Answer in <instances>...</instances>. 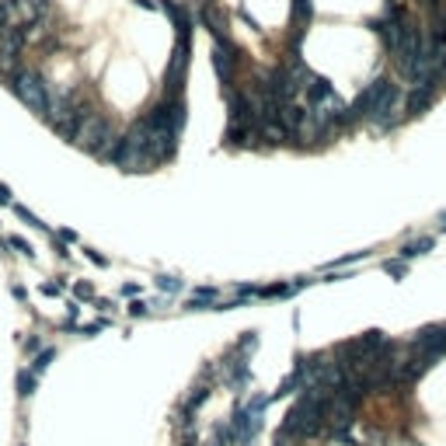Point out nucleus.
Returning <instances> with one entry per match:
<instances>
[{
	"label": "nucleus",
	"instance_id": "1",
	"mask_svg": "<svg viewBox=\"0 0 446 446\" xmlns=\"http://www.w3.org/2000/svg\"><path fill=\"white\" fill-rule=\"evenodd\" d=\"M7 81H11V91L35 112V115H49V108H53V94L46 88V81H42V74H35V70H14V74H7Z\"/></svg>",
	"mask_w": 446,
	"mask_h": 446
},
{
	"label": "nucleus",
	"instance_id": "2",
	"mask_svg": "<svg viewBox=\"0 0 446 446\" xmlns=\"http://www.w3.org/2000/svg\"><path fill=\"white\" fill-rule=\"evenodd\" d=\"M262 429V419L258 415H251L244 405H237V412H234V422H230V433H234V440L237 443H251L255 440V433Z\"/></svg>",
	"mask_w": 446,
	"mask_h": 446
},
{
	"label": "nucleus",
	"instance_id": "3",
	"mask_svg": "<svg viewBox=\"0 0 446 446\" xmlns=\"http://www.w3.org/2000/svg\"><path fill=\"white\" fill-rule=\"evenodd\" d=\"M213 67H216V77H220L223 84H230V81H234L237 53H234V46H230V42H216V49H213Z\"/></svg>",
	"mask_w": 446,
	"mask_h": 446
},
{
	"label": "nucleus",
	"instance_id": "4",
	"mask_svg": "<svg viewBox=\"0 0 446 446\" xmlns=\"http://www.w3.org/2000/svg\"><path fill=\"white\" fill-rule=\"evenodd\" d=\"M433 101H436V88H429V84L426 88H412L405 94V112L408 115H422Z\"/></svg>",
	"mask_w": 446,
	"mask_h": 446
},
{
	"label": "nucleus",
	"instance_id": "5",
	"mask_svg": "<svg viewBox=\"0 0 446 446\" xmlns=\"http://www.w3.org/2000/svg\"><path fill=\"white\" fill-rule=\"evenodd\" d=\"M433 248H436V237H419V241H412V244L401 248V258L408 262V258H419V255H426V251H433Z\"/></svg>",
	"mask_w": 446,
	"mask_h": 446
},
{
	"label": "nucleus",
	"instance_id": "6",
	"mask_svg": "<svg viewBox=\"0 0 446 446\" xmlns=\"http://www.w3.org/2000/svg\"><path fill=\"white\" fill-rule=\"evenodd\" d=\"M216 300V289H209V286H199L195 289V296L188 300V310H209V303Z\"/></svg>",
	"mask_w": 446,
	"mask_h": 446
},
{
	"label": "nucleus",
	"instance_id": "7",
	"mask_svg": "<svg viewBox=\"0 0 446 446\" xmlns=\"http://www.w3.org/2000/svg\"><path fill=\"white\" fill-rule=\"evenodd\" d=\"M310 14H314V0H293V25L303 32V25L310 21Z\"/></svg>",
	"mask_w": 446,
	"mask_h": 446
},
{
	"label": "nucleus",
	"instance_id": "8",
	"mask_svg": "<svg viewBox=\"0 0 446 446\" xmlns=\"http://www.w3.org/2000/svg\"><path fill=\"white\" fill-rule=\"evenodd\" d=\"M11 209H14V216H18V220H25L28 227H35V230H49V223H42V220H39V216H35V213H32L28 206H21V202H14Z\"/></svg>",
	"mask_w": 446,
	"mask_h": 446
},
{
	"label": "nucleus",
	"instance_id": "9",
	"mask_svg": "<svg viewBox=\"0 0 446 446\" xmlns=\"http://www.w3.org/2000/svg\"><path fill=\"white\" fill-rule=\"evenodd\" d=\"M154 286H157L161 293H168V296H175V293H181V289H185V282H181V279H175V275H157V279H154Z\"/></svg>",
	"mask_w": 446,
	"mask_h": 446
},
{
	"label": "nucleus",
	"instance_id": "10",
	"mask_svg": "<svg viewBox=\"0 0 446 446\" xmlns=\"http://www.w3.org/2000/svg\"><path fill=\"white\" fill-rule=\"evenodd\" d=\"M227 147H248V126L230 122V129H227Z\"/></svg>",
	"mask_w": 446,
	"mask_h": 446
},
{
	"label": "nucleus",
	"instance_id": "11",
	"mask_svg": "<svg viewBox=\"0 0 446 446\" xmlns=\"http://www.w3.org/2000/svg\"><path fill=\"white\" fill-rule=\"evenodd\" d=\"M18 394L21 398H32L35 394V373L32 369H18Z\"/></svg>",
	"mask_w": 446,
	"mask_h": 446
},
{
	"label": "nucleus",
	"instance_id": "12",
	"mask_svg": "<svg viewBox=\"0 0 446 446\" xmlns=\"http://www.w3.org/2000/svg\"><path fill=\"white\" fill-rule=\"evenodd\" d=\"M53 359H56V349H53V346H49V349H42V353L35 356V362H32V373H35V376H42V373L53 366Z\"/></svg>",
	"mask_w": 446,
	"mask_h": 446
},
{
	"label": "nucleus",
	"instance_id": "13",
	"mask_svg": "<svg viewBox=\"0 0 446 446\" xmlns=\"http://www.w3.org/2000/svg\"><path fill=\"white\" fill-rule=\"evenodd\" d=\"M383 272H387V275H394V279H405V275H408V262H405V258L398 255V258L383 262Z\"/></svg>",
	"mask_w": 446,
	"mask_h": 446
},
{
	"label": "nucleus",
	"instance_id": "14",
	"mask_svg": "<svg viewBox=\"0 0 446 446\" xmlns=\"http://www.w3.org/2000/svg\"><path fill=\"white\" fill-rule=\"evenodd\" d=\"M7 244H11V248H14V251H21V255H28V258H32V255H35V251H32V244H28V241H25V237H7Z\"/></svg>",
	"mask_w": 446,
	"mask_h": 446
},
{
	"label": "nucleus",
	"instance_id": "15",
	"mask_svg": "<svg viewBox=\"0 0 446 446\" xmlns=\"http://www.w3.org/2000/svg\"><path fill=\"white\" fill-rule=\"evenodd\" d=\"M105 328H108V321H91V324H84V328H81V335L94 339V335H98V332H105Z\"/></svg>",
	"mask_w": 446,
	"mask_h": 446
},
{
	"label": "nucleus",
	"instance_id": "16",
	"mask_svg": "<svg viewBox=\"0 0 446 446\" xmlns=\"http://www.w3.org/2000/svg\"><path fill=\"white\" fill-rule=\"evenodd\" d=\"M129 314H133V317H147V303H143V300H133V303H129Z\"/></svg>",
	"mask_w": 446,
	"mask_h": 446
},
{
	"label": "nucleus",
	"instance_id": "17",
	"mask_svg": "<svg viewBox=\"0 0 446 446\" xmlns=\"http://www.w3.org/2000/svg\"><path fill=\"white\" fill-rule=\"evenodd\" d=\"M74 293H77L81 300H91V296H94V289H91L88 282H77V286H74Z\"/></svg>",
	"mask_w": 446,
	"mask_h": 446
},
{
	"label": "nucleus",
	"instance_id": "18",
	"mask_svg": "<svg viewBox=\"0 0 446 446\" xmlns=\"http://www.w3.org/2000/svg\"><path fill=\"white\" fill-rule=\"evenodd\" d=\"M42 293H46V296H60V293H63V286H60V282H46V286H42Z\"/></svg>",
	"mask_w": 446,
	"mask_h": 446
},
{
	"label": "nucleus",
	"instance_id": "19",
	"mask_svg": "<svg viewBox=\"0 0 446 446\" xmlns=\"http://www.w3.org/2000/svg\"><path fill=\"white\" fill-rule=\"evenodd\" d=\"M56 237H60L63 244H77V234H74V230H60Z\"/></svg>",
	"mask_w": 446,
	"mask_h": 446
},
{
	"label": "nucleus",
	"instance_id": "20",
	"mask_svg": "<svg viewBox=\"0 0 446 446\" xmlns=\"http://www.w3.org/2000/svg\"><path fill=\"white\" fill-rule=\"evenodd\" d=\"M122 296H133V300H136V296H140V286H136V282H129V286H122Z\"/></svg>",
	"mask_w": 446,
	"mask_h": 446
},
{
	"label": "nucleus",
	"instance_id": "21",
	"mask_svg": "<svg viewBox=\"0 0 446 446\" xmlns=\"http://www.w3.org/2000/svg\"><path fill=\"white\" fill-rule=\"evenodd\" d=\"M0 206H14V202H11V188H7V185H0Z\"/></svg>",
	"mask_w": 446,
	"mask_h": 446
},
{
	"label": "nucleus",
	"instance_id": "22",
	"mask_svg": "<svg viewBox=\"0 0 446 446\" xmlns=\"http://www.w3.org/2000/svg\"><path fill=\"white\" fill-rule=\"evenodd\" d=\"M88 258H91V262H94V265H108V258H101L98 251H88Z\"/></svg>",
	"mask_w": 446,
	"mask_h": 446
},
{
	"label": "nucleus",
	"instance_id": "23",
	"mask_svg": "<svg viewBox=\"0 0 446 446\" xmlns=\"http://www.w3.org/2000/svg\"><path fill=\"white\" fill-rule=\"evenodd\" d=\"M440 220H443V230H446V209H443V213H440Z\"/></svg>",
	"mask_w": 446,
	"mask_h": 446
}]
</instances>
